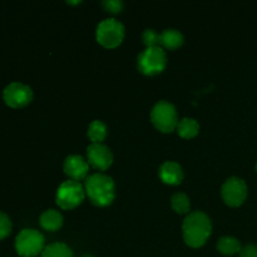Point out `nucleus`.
Wrapping results in <instances>:
<instances>
[{
  "instance_id": "obj_1",
  "label": "nucleus",
  "mask_w": 257,
  "mask_h": 257,
  "mask_svg": "<svg viewBox=\"0 0 257 257\" xmlns=\"http://www.w3.org/2000/svg\"><path fill=\"white\" fill-rule=\"evenodd\" d=\"M212 232V222L205 212H190L183 220V240L190 247H202Z\"/></svg>"
},
{
  "instance_id": "obj_2",
  "label": "nucleus",
  "mask_w": 257,
  "mask_h": 257,
  "mask_svg": "<svg viewBox=\"0 0 257 257\" xmlns=\"http://www.w3.org/2000/svg\"><path fill=\"white\" fill-rule=\"evenodd\" d=\"M85 196L98 207L109 206L115 198V185L112 177L103 173L88 176L84 182Z\"/></svg>"
},
{
  "instance_id": "obj_3",
  "label": "nucleus",
  "mask_w": 257,
  "mask_h": 257,
  "mask_svg": "<svg viewBox=\"0 0 257 257\" xmlns=\"http://www.w3.org/2000/svg\"><path fill=\"white\" fill-rule=\"evenodd\" d=\"M45 238L42 232L34 228H24L15 238V251L22 257L42 255L45 248Z\"/></svg>"
},
{
  "instance_id": "obj_4",
  "label": "nucleus",
  "mask_w": 257,
  "mask_h": 257,
  "mask_svg": "<svg viewBox=\"0 0 257 257\" xmlns=\"http://www.w3.org/2000/svg\"><path fill=\"white\" fill-rule=\"evenodd\" d=\"M151 120L153 125L162 133H171L177 130L178 115L176 107L167 100H160L151 110Z\"/></svg>"
},
{
  "instance_id": "obj_5",
  "label": "nucleus",
  "mask_w": 257,
  "mask_h": 257,
  "mask_svg": "<svg viewBox=\"0 0 257 257\" xmlns=\"http://www.w3.org/2000/svg\"><path fill=\"white\" fill-rule=\"evenodd\" d=\"M167 67V54L161 47L146 48L137 59V68L142 74L156 75Z\"/></svg>"
},
{
  "instance_id": "obj_6",
  "label": "nucleus",
  "mask_w": 257,
  "mask_h": 257,
  "mask_svg": "<svg viewBox=\"0 0 257 257\" xmlns=\"http://www.w3.org/2000/svg\"><path fill=\"white\" fill-rule=\"evenodd\" d=\"M85 198L84 186L78 181H64L58 187L55 202L63 210H73L78 207Z\"/></svg>"
},
{
  "instance_id": "obj_7",
  "label": "nucleus",
  "mask_w": 257,
  "mask_h": 257,
  "mask_svg": "<svg viewBox=\"0 0 257 257\" xmlns=\"http://www.w3.org/2000/svg\"><path fill=\"white\" fill-rule=\"evenodd\" d=\"M95 38L102 47L108 48V49L117 48L118 45L122 44L124 39V27L122 23L112 18L104 19L98 24Z\"/></svg>"
},
{
  "instance_id": "obj_8",
  "label": "nucleus",
  "mask_w": 257,
  "mask_h": 257,
  "mask_svg": "<svg viewBox=\"0 0 257 257\" xmlns=\"http://www.w3.org/2000/svg\"><path fill=\"white\" fill-rule=\"evenodd\" d=\"M3 99L5 104L14 109L24 108L33 100V90L24 83L14 82L8 84L3 90Z\"/></svg>"
},
{
  "instance_id": "obj_9",
  "label": "nucleus",
  "mask_w": 257,
  "mask_h": 257,
  "mask_svg": "<svg viewBox=\"0 0 257 257\" xmlns=\"http://www.w3.org/2000/svg\"><path fill=\"white\" fill-rule=\"evenodd\" d=\"M223 202L230 207H238L247 197V186L245 181L238 177H230L221 188Z\"/></svg>"
},
{
  "instance_id": "obj_10",
  "label": "nucleus",
  "mask_w": 257,
  "mask_h": 257,
  "mask_svg": "<svg viewBox=\"0 0 257 257\" xmlns=\"http://www.w3.org/2000/svg\"><path fill=\"white\" fill-rule=\"evenodd\" d=\"M87 161L95 170L105 171L112 166L113 153L102 143H92L87 148Z\"/></svg>"
},
{
  "instance_id": "obj_11",
  "label": "nucleus",
  "mask_w": 257,
  "mask_h": 257,
  "mask_svg": "<svg viewBox=\"0 0 257 257\" xmlns=\"http://www.w3.org/2000/svg\"><path fill=\"white\" fill-rule=\"evenodd\" d=\"M65 175L69 177V180L73 181H82L87 180L88 172H89V163L87 160L78 155L68 156L63 165Z\"/></svg>"
},
{
  "instance_id": "obj_12",
  "label": "nucleus",
  "mask_w": 257,
  "mask_h": 257,
  "mask_svg": "<svg viewBox=\"0 0 257 257\" xmlns=\"http://www.w3.org/2000/svg\"><path fill=\"white\" fill-rule=\"evenodd\" d=\"M161 181L166 185L170 186H178L183 181V171L182 167L177 162L167 161L160 167Z\"/></svg>"
},
{
  "instance_id": "obj_13",
  "label": "nucleus",
  "mask_w": 257,
  "mask_h": 257,
  "mask_svg": "<svg viewBox=\"0 0 257 257\" xmlns=\"http://www.w3.org/2000/svg\"><path fill=\"white\" fill-rule=\"evenodd\" d=\"M185 38L182 33L177 29H166L160 35V47L166 49L175 50L182 47Z\"/></svg>"
},
{
  "instance_id": "obj_14",
  "label": "nucleus",
  "mask_w": 257,
  "mask_h": 257,
  "mask_svg": "<svg viewBox=\"0 0 257 257\" xmlns=\"http://www.w3.org/2000/svg\"><path fill=\"white\" fill-rule=\"evenodd\" d=\"M40 226L49 232H55L63 226V215L57 210H47L40 215Z\"/></svg>"
},
{
  "instance_id": "obj_15",
  "label": "nucleus",
  "mask_w": 257,
  "mask_h": 257,
  "mask_svg": "<svg viewBox=\"0 0 257 257\" xmlns=\"http://www.w3.org/2000/svg\"><path fill=\"white\" fill-rule=\"evenodd\" d=\"M177 132L180 137L185 138V140H191V138H195L198 135L200 124L193 118H183L178 122Z\"/></svg>"
},
{
  "instance_id": "obj_16",
  "label": "nucleus",
  "mask_w": 257,
  "mask_h": 257,
  "mask_svg": "<svg viewBox=\"0 0 257 257\" xmlns=\"http://www.w3.org/2000/svg\"><path fill=\"white\" fill-rule=\"evenodd\" d=\"M217 250L222 255L232 256L236 255V253H240L242 247H241V243L237 238L231 237V236H223L218 240Z\"/></svg>"
},
{
  "instance_id": "obj_17",
  "label": "nucleus",
  "mask_w": 257,
  "mask_h": 257,
  "mask_svg": "<svg viewBox=\"0 0 257 257\" xmlns=\"http://www.w3.org/2000/svg\"><path fill=\"white\" fill-rule=\"evenodd\" d=\"M40 257H74L73 251L68 245L63 242H54L45 246Z\"/></svg>"
},
{
  "instance_id": "obj_18",
  "label": "nucleus",
  "mask_w": 257,
  "mask_h": 257,
  "mask_svg": "<svg viewBox=\"0 0 257 257\" xmlns=\"http://www.w3.org/2000/svg\"><path fill=\"white\" fill-rule=\"evenodd\" d=\"M107 125L102 120H93L88 127V137L92 141V143H102L107 137Z\"/></svg>"
},
{
  "instance_id": "obj_19",
  "label": "nucleus",
  "mask_w": 257,
  "mask_h": 257,
  "mask_svg": "<svg viewBox=\"0 0 257 257\" xmlns=\"http://www.w3.org/2000/svg\"><path fill=\"white\" fill-rule=\"evenodd\" d=\"M171 207H172V210L175 211L176 213H180V215H188L191 208L190 198L187 197L186 193H175V195L172 196V198H171Z\"/></svg>"
},
{
  "instance_id": "obj_20",
  "label": "nucleus",
  "mask_w": 257,
  "mask_h": 257,
  "mask_svg": "<svg viewBox=\"0 0 257 257\" xmlns=\"http://www.w3.org/2000/svg\"><path fill=\"white\" fill-rule=\"evenodd\" d=\"M160 35L155 29H146L142 34L143 44L147 48L160 47Z\"/></svg>"
},
{
  "instance_id": "obj_21",
  "label": "nucleus",
  "mask_w": 257,
  "mask_h": 257,
  "mask_svg": "<svg viewBox=\"0 0 257 257\" xmlns=\"http://www.w3.org/2000/svg\"><path fill=\"white\" fill-rule=\"evenodd\" d=\"M13 223L7 213L0 211V240H4L12 233Z\"/></svg>"
},
{
  "instance_id": "obj_22",
  "label": "nucleus",
  "mask_w": 257,
  "mask_h": 257,
  "mask_svg": "<svg viewBox=\"0 0 257 257\" xmlns=\"http://www.w3.org/2000/svg\"><path fill=\"white\" fill-rule=\"evenodd\" d=\"M102 7L104 8L105 12H109L112 14H118L122 12L123 3L120 0H104L102 3Z\"/></svg>"
},
{
  "instance_id": "obj_23",
  "label": "nucleus",
  "mask_w": 257,
  "mask_h": 257,
  "mask_svg": "<svg viewBox=\"0 0 257 257\" xmlns=\"http://www.w3.org/2000/svg\"><path fill=\"white\" fill-rule=\"evenodd\" d=\"M240 257H257V245H247L241 250Z\"/></svg>"
},
{
  "instance_id": "obj_24",
  "label": "nucleus",
  "mask_w": 257,
  "mask_h": 257,
  "mask_svg": "<svg viewBox=\"0 0 257 257\" xmlns=\"http://www.w3.org/2000/svg\"><path fill=\"white\" fill-rule=\"evenodd\" d=\"M82 257H93V256H90V255H83Z\"/></svg>"
},
{
  "instance_id": "obj_25",
  "label": "nucleus",
  "mask_w": 257,
  "mask_h": 257,
  "mask_svg": "<svg viewBox=\"0 0 257 257\" xmlns=\"http://www.w3.org/2000/svg\"><path fill=\"white\" fill-rule=\"evenodd\" d=\"M256 171H257V165H256Z\"/></svg>"
}]
</instances>
